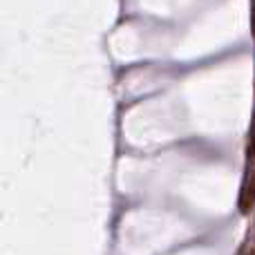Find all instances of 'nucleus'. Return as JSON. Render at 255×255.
Listing matches in <instances>:
<instances>
[{
  "label": "nucleus",
  "instance_id": "obj_1",
  "mask_svg": "<svg viewBox=\"0 0 255 255\" xmlns=\"http://www.w3.org/2000/svg\"><path fill=\"white\" fill-rule=\"evenodd\" d=\"M255 206V172L249 177V181L244 184L242 195H240V213L242 215H249Z\"/></svg>",
  "mask_w": 255,
  "mask_h": 255
},
{
  "label": "nucleus",
  "instance_id": "obj_2",
  "mask_svg": "<svg viewBox=\"0 0 255 255\" xmlns=\"http://www.w3.org/2000/svg\"><path fill=\"white\" fill-rule=\"evenodd\" d=\"M247 157H249V161H253V159H255V112H253V119H251V128H249Z\"/></svg>",
  "mask_w": 255,
  "mask_h": 255
},
{
  "label": "nucleus",
  "instance_id": "obj_3",
  "mask_svg": "<svg viewBox=\"0 0 255 255\" xmlns=\"http://www.w3.org/2000/svg\"><path fill=\"white\" fill-rule=\"evenodd\" d=\"M251 31H253V38H255V0L251 2Z\"/></svg>",
  "mask_w": 255,
  "mask_h": 255
}]
</instances>
